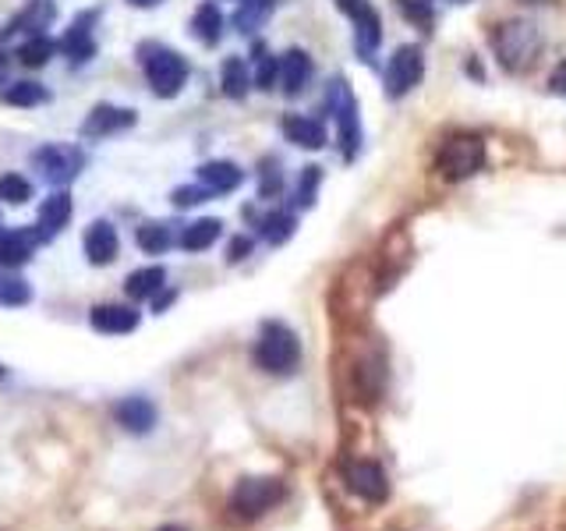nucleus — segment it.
<instances>
[{
  "label": "nucleus",
  "instance_id": "obj_16",
  "mask_svg": "<svg viewBox=\"0 0 566 531\" xmlns=\"http://www.w3.org/2000/svg\"><path fill=\"white\" fill-rule=\"evenodd\" d=\"M312 58L305 50H287L280 58V85H283V93L287 96H301L308 88L312 82Z\"/></svg>",
  "mask_w": 566,
  "mask_h": 531
},
{
  "label": "nucleus",
  "instance_id": "obj_21",
  "mask_svg": "<svg viewBox=\"0 0 566 531\" xmlns=\"http://www.w3.org/2000/svg\"><path fill=\"white\" fill-rule=\"evenodd\" d=\"M67 220H71V195L67 191H53L50 199H43V206H40V227H35V230H40L43 241H50Z\"/></svg>",
  "mask_w": 566,
  "mask_h": 531
},
{
  "label": "nucleus",
  "instance_id": "obj_15",
  "mask_svg": "<svg viewBox=\"0 0 566 531\" xmlns=\"http://www.w3.org/2000/svg\"><path fill=\"white\" fill-rule=\"evenodd\" d=\"M85 259L93 266H111L117 259V230L111 220H96L85 230Z\"/></svg>",
  "mask_w": 566,
  "mask_h": 531
},
{
  "label": "nucleus",
  "instance_id": "obj_43",
  "mask_svg": "<svg viewBox=\"0 0 566 531\" xmlns=\"http://www.w3.org/2000/svg\"><path fill=\"white\" fill-rule=\"evenodd\" d=\"M159 531H185V528H159Z\"/></svg>",
  "mask_w": 566,
  "mask_h": 531
},
{
  "label": "nucleus",
  "instance_id": "obj_38",
  "mask_svg": "<svg viewBox=\"0 0 566 531\" xmlns=\"http://www.w3.org/2000/svg\"><path fill=\"white\" fill-rule=\"evenodd\" d=\"M548 93H556V96H566V61L556 64V71L548 75Z\"/></svg>",
  "mask_w": 566,
  "mask_h": 531
},
{
  "label": "nucleus",
  "instance_id": "obj_7",
  "mask_svg": "<svg viewBox=\"0 0 566 531\" xmlns=\"http://www.w3.org/2000/svg\"><path fill=\"white\" fill-rule=\"evenodd\" d=\"M287 489H283L280 478H241L234 496H230V513L238 521H255L262 513H270Z\"/></svg>",
  "mask_w": 566,
  "mask_h": 531
},
{
  "label": "nucleus",
  "instance_id": "obj_46",
  "mask_svg": "<svg viewBox=\"0 0 566 531\" xmlns=\"http://www.w3.org/2000/svg\"><path fill=\"white\" fill-rule=\"evenodd\" d=\"M457 4H460V0H457Z\"/></svg>",
  "mask_w": 566,
  "mask_h": 531
},
{
  "label": "nucleus",
  "instance_id": "obj_17",
  "mask_svg": "<svg viewBox=\"0 0 566 531\" xmlns=\"http://www.w3.org/2000/svg\"><path fill=\"white\" fill-rule=\"evenodd\" d=\"M114 418H117L128 433L142 436V433H149L153 425H156V404H153L149 397H124V400L114 407Z\"/></svg>",
  "mask_w": 566,
  "mask_h": 531
},
{
  "label": "nucleus",
  "instance_id": "obj_29",
  "mask_svg": "<svg viewBox=\"0 0 566 531\" xmlns=\"http://www.w3.org/2000/svg\"><path fill=\"white\" fill-rule=\"evenodd\" d=\"M294 227H297V220H294V212H283V209H276V212H270V217H262L259 220V235L270 241V244H283L291 235H294Z\"/></svg>",
  "mask_w": 566,
  "mask_h": 531
},
{
  "label": "nucleus",
  "instance_id": "obj_4",
  "mask_svg": "<svg viewBox=\"0 0 566 531\" xmlns=\"http://www.w3.org/2000/svg\"><path fill=\"white\" fill-rule=\"evenodd\" d=\"M482 164H485V142L471 132L450 135L436 156V170L447 177V181H464V177L482 170Z\"/></svg>",
  "mask_w": 566,
  "mask_h": 531
},
{
  "label": "nucleus",
  "instance_id": "obj_11",
  "mask_svg": "<svg viewBox=\"0 0 566 531\" xmlns=\"http://www.w3.org/2000/svg\"><path fill=\"white\" fill-rule=\"evenodd\" d=\"M93 25H96V11H82L75 22H71L61 35L57 50L71 64H85L96 58V40H93Z\"/></svg>",
  "mask_w": 566,
  "mask_h": 531
},
{
  "label": "nucleus",
  "instance_id": "obj_8",
  "mask_svg": "<svg viewBox=\"0 0 566 531\" xmlns=\"http://www.w3.org/2000/svg\"><path fill=\"white\" fill-rule=\"evenodd\" d=\"M424 79V58L418 46H400L386 64V96L400 100Z\"/></svg>",
  "mask_w": 566,
  "mask_h": 531
},
{
  "label": "nucleus",
  "instance_id": "obj_40",
  "mask_svg": "<svg viewBox=\"0 0 566 531\" xmlns=\"http://www.w3.org/2000/svg\"><path fill=\"white\" fill-rule=\"evenodd\" d=\"M174 298H177V291H159V294L153 298V309H156V312H164V309L170 305Z\"/></svg>",
  "mask_w": 566,
  "mask_h": 531
},
{
  "label": "nucleus",
  "instance_id": "obj_27",
  "mask_svg": "<svg viewBox=\"0 0 566 531\" xmlns=\"http://www.w3.org/2000/svg\"><path fill=\"white\" fill-rule=\"evenodd\" d=\"M276 8V0H238V11H234V29L238 32H255L265 14Z\"/></svg>",
  "mask_w": 566,
  "mask_h": 531
},
{
  "label": "nucleus",
  "instance_id": "obj_32",
  "mask_svg": "<svg viewBox=\"0 0 566 531\" xmlns=\"http://www.w3.org/2000/svg\"><path fill=\"white\" fill-rule=\"evenodd\" d=\"M0 199L11 202V206H25L32 199V185L22 174H4L0 177Z\"/></svg>",
  "mask_w": 566,
  "mask_h": 531
},
{
  "label": "nucleus",
  "instance_id": "obj_3",
  "mask_svg": "<svg viewBox=\"0 0 566 531\" xmlns=\"http://www.w3.org/2000/svg\"><path fill=\"white\" fill-rule=\"evenodd\" d=\"M301 362V341L291 326L265 323L255 341V365L270 376H291Z\"/></svg>",
  "mask_w": 566,
  "mask_h": 531
},
{
  "label": "nucleus",
  "instance_id": "obj_9",
  "mask_svg": "<svg viewBox=\"0 0 566 531\" xmlns=\"http://www.w3.org/2000/svg\"><path fill=\"white\" fill-rule=\"evenodd\" d=\"M340 4V11L354 22V46H358V53L368 61L371 53L379 50L382 43V22H379V11L368 4V0H336Z\"/></svg>",
  "mask_w": 566,
  "mask_h": 531
},
{
  "label": "nucleus",
  "instance_id": "obj_23",
  "mask_svg": "<svg viewBox=\"0 0 566 531\" xmlns=\"http://www.w3.org/2000/svg\"><path fill=\"white\" fill-rule=\"evenodd\" d=\"M191 32H195V40L206 43V46H217L220 43V35H223V14H220L217 4H212V0H206V4H199V11H195Z\"/></svg>",
  "mask_w": 566,
  "mask_h": 531
},
{
  "label": "nucleus",
  "instance_id": "obj_6",
  "mask_svg": "<svg viewBox=\"0 0 566 531\" xmlns=\"http://www.w3.org/2000/svg\"><path fill=\"white\" fill-rule=\"evenodd\" d=\"M32 170L43 177L53 188H67L85 167V153L78 146H64V142H50V146H40L29 156Z\"/></svg>",
  "mask_w": 566,
  "mask_h": 531
},
{
  "label": "nucleus",
  "instance_id": "obj_20",
  "mask_svg": "<svg viewBox=\"0 0 566 531\" xmlns=\"http://www.w3.org/2000/svg\"><path fill=\"white\" fill-rule=\"evenodd\" d=\"M283 135H287V142H294V146L301 149H323L326 146V128L312 117H301V114H291L283 117Z\"/></svg>",
  "mask_w": 566,
  "mask_h": 531
},
{
  "label": "nucleus",
  "instance_id": "obj_10",
  "mask_svg": "<svg viewBox=\"0 0 566 531\" xmlns=\"http://www.w3.org/2000/svg\"><path fill=\"white\" fill-rule=\"evenodd\" d=\"M344 482L365 503H382L389 496V478L379 465H371V460H354V465H347Z\"/></svg>",
  "mask_w": 566,
  "mask_h": 531
},
{
  "label": "nucleus",
  "instance_id": "obj_36",
  "mask_svg": "<svg viewBox=\"0 0 566 531\" xmlns=\"http://www.w3.org/2000/svg\"><path fill=\"white\" fill-rule=\"evenodd\" d=\"M209 195H212V191H209L206 185H181V188H174L170 202H174L177 209H188V206H199V202H206Z\"/></svg>",
  "mask_w": 566,
  "mask_h": 531
},
{
  "label": "nucleus",
  "instance_id": "obj_30",
  "mask_svg": "<svg viewBox=\"0 0 566 531\" xmlns=\"http://www.w3.org/2000/svg\"><path fill=\"white\" fill-rule=\"evenodd\" d=\"M0 100L11 103V106H40V103L50 100V93L40 82H14V85L4 88V93H0Z\"/></svg>",
  "mask_w": 566,
  "mask_h": 531
},
{
  "label": "nucleus",
  "instance_id": "obj_12",
  "mask_svg": "<svg viewBox=\"0 0 566 531\" xmlns=\"http://www.w3.org/2000/svg\"><path fill=\"white\" fill-rule=\"evenodd\" d=\"M135 124V111L128 106H114V103H96L88 117L82 121V138H111L124 128H132Z\"/></svg>",
  "mask_w": 566,
  "mask_h": 531
},
{
  "label": "nucleus",
  "instance_id": "obj_22",
  "mask_svg": "<svg viewBox=\"0 0 566 531\" xmlns=\"http://www.w3.org/2000/svg\"><path fill=\"white\" fill-rule=\"evenodd\" d=\"M220 230H223V223H220L217 217L195 220V223H188V227L181 230V235H177V244H181L185 252H206L209 244H217Z\"/></svg>",
  "mask_w": 566,
  "mask_h": 531
},
{
  "label": "nucleus",
  "instance_id": "obj_5",
  "mask_svg": "<svg viewBox=\"0 0 566 531\" xmlns=\"http://www.w3.org/2000/svg\"><path fill=\"white\" fill-rule=\"evenodd\" d=\"M326 106L336 117V132H340V153L344 159H354L361 149V117H358V100H354L350 85L344 79H333L326 88Z\"/></svg>",
  "mask_w": 566,
  "mask_h": 531
},
{
  "label": "nucleus",
  "instance_id": "obj_45",
  "mask_svg": "<svg viewBox=\"0 0 566 531\" xmlns=\"http://www.w3.org/2000/svg\"><path fill=\"white\" fill-rule=\"evenodd\" d=\"M527 4H542V0H527Z\"/></svg>",
  "mask_w": 566,
  "mask_h": 531
},
{
  "label": "nucleus",
  "instance_id": "obj_41",
  "mask_svg": "<svg viewBox=\"0 0 566 531\" xmlns=\"http://www.w3.org/2000/svg\"><path fill=\"white\" fill-rule=\"evenodd\" d=\"M132 8H156V4H164V0H128Z\"/></svg>",
  "mask_w": 566,
  "mask_h": 531
},
{
  "label": "nucleus",
  "instance_id": "obj_26",
  "mask_svg": "<svg viewBox=\"0 0 566 531\" xmlns=\"http://www.w3.org/2000/svg\"><path fill=\"white\" fill-rule=\"evenodd\" d=\"M138 248L142 252H149V256H159V252H167V248L177 241L174 238V230H170V223H164V220H146L138 227Z\"/></svg>",
  "mask_w": 566,
  "mask_h": 531
},
{
  "label": "nucleus",
  "instance_id": "obj_18",
  "mask_svg": "<svg viewBox=\"0 0 566 531\" xmlns=\"http://www.w3.org/2000/svg\"><path fill=\"white\" fill-rule=\"evenodd\" d=\"M88 323H93V330H99V333L120 336V333L138 330V312L132 305H99L88 312Z\"/></svg>",
  "mask_w": 566,
  "mask_h": 531
},
{
  "label": "nucleus",
  "instance_id": "obj_37",
  "mask_svg": "<svg viewBox=\"0 0 566 531\" xmlns=\"http://www.w3.org/2000/svg\"><path fill=\"white\" fill-rule=\"evenodd\" d=\"M400 8H403L407 18H411V22H421V25L432 22V11L424 8V4H411V0H400Z\"/></svg>",
  "mask_w": 566,
  "mask_h": 531
},
{
  "label": "nucleus",
  "instance_id": "obj_19",
  "mask_svg": "<svg viewBox=\"0 0 566 531\" xmlns=\"http://www.w3.org/2000/svg\"><path fill=\"white\" fill-rule=\"evenodd\" d=\"M241 181H244V174L238 164H230V159H209V164L199 167V185H206L212 195L234 191Z\"/></svg>",
  "mask_w": 566,
  "mask_h": 531
},
{
  "label": "nucleus",
  "instance_id": "obj_28",
  "mask_svg": "<svg viewBox=\"0 0 566 531\" xmlns=\"http://www.w3.org/2000/svg\"><path fill=\"white\" fill-rule=\"evenodd\" d=\"M32 301V288H29V280L25 277H18V273H0V305L4 309H22Z\"/></svg>",
  "mask_w": 566,
  "mask_h": 531
},
{
  "label": "nucleus",
  "instance_id": "obj_31",
  "mask_svg": "<svg viewBox=\"0 0 566 531\" xmlns=\"http://www.w3.org/2000/svg\"><path fill=\"white\" fill-rule=\"evenodd\" d=\"M14 58L22 61L25 67H43L53 58V43L46 40V35H32V40H25L22 46H18Z\"/></svg>",
  "mask_w": 566,
  "mask_h": 531
},
{
  "label": "nucleus",
  "instance_id": "obj_33",
  "mask_svg": "<svg viewBox=\"0 0 566 531\" xmlns=\"http://www.w3.org/2000/svg\"><path fill=\"white\" fill-rule=\"evenodd\" d=\"M280 82V58L265 53L262 46L255 50V85L259 88H273Z\"/></svg>",
  "mask_w": 566,
  "mask_h": 531
},
{
  "label": "nucleus",
  "instance_id": "obj_39",
  "mask_svg": "<svg viewBox=\"0 0 566 531\" xmlns=\"http://www.w3.org/2000/svg\"><path fill=\"white\" fill-rule=\"evenodd\" d=\"M248 252H252V241H248V238H234V241H230V262H241Z\"/></svg>",
  "mask_w": 566,
  "mask_h": 531
},
{
  "label": "nucleus",
  "instance_id": "obj_2",
  "mask_svg": "<svg viewBox=\"0 0 566 531\" xmlns=\"http://www.w3.org/2000/svg\"><path fill=\"white\" fill-rule=\"evenodd\" d=\"M138 64L146 71V82L159 100H170L188 85V61L164 43H142Z\"/></svg>",
  "mask_w": 566,
  "mask_h": 531
},
{
  "label": "nucleus",
  "instance_id": "obj_13",
  "mask_svg": "<svg viewBox=\"0 0 566 531\" xmlns=\"http://www.w3.org/2000/svg\"><path fill=\"white\" fill-rule=\"evenodd\" d=\"M40 244H43V238H40V230H35V227L0 230V270H11V266L29 262Z\"/></svg>",
  "mask_w": 566,
  "mask_h": 531
},
{
  "label": "nucleus",
  "instance_id": "obj_25",
  "mask_svg": "<svg viewBox=\"0 0 566 531\" xmlns=\"http://www.w3.org/2000/svg\"><path fill=\"white\" fill-rule=\"evenodd\" d=\"M220 85H223V96L230 100H244L248 96V85H252V75H248V64L241 58H227L220 67Z\"/></svg>",
  "mask_w": 566,
  "mask_h": 531
},
{
  "label": "nucleus",
  "instance_id": "obj_1",
  "mask_svg": "<svg viewBox=\"0 0 566 531\" xmlns=\"http://www.w3.org/2000/svg\"><path fill=\"white\" fill-rule=\"evenodd\" d=\"M545 46V35L538 22H527V18H510V22L492 29V50L495 61H500L510 75H524L538 64Z\"/></svg>",
  "mask_w": 566,
  "mask_h": 531
},
{
  "label": "nucleus",
  "instance_id": "obj_42",
  "mask_svg": "<svg viewBox=\"0 0 566 531\" xmlns=\"http://www.w3.org/2000/svg\"><path fill=\"white\" fill-rule=\"evenodd\" d=\"M4 67H8V58H4V53H0V75H4Z\"/></svg>",
  "mask_w": 566,
  "mask_h": 531
},
{
  "label": "nucleus",
  "instance_id": "obj_34",
  "mask_svg": "<svg viewBox=\"0 0 566 531\" xmlns=\"http://www.w3.org/2000/svg\"><path fill=\"white\" fill-rule=\"evenodd\" d=\"M280 188H283L280 164H276V159H265V164H262V174H259V195H262V199H276Z\"/></svg>",
  "mask_w": 566,
  "mask_h": 531
},
{
  "label": "nucleus",
  "instance_id": "obj_24",
  "mask_svg": "<svg viewBox=\"0 0 566 531\" xmlns=\"http://www.w3.org/2000/svg\"><path fill=\"white\" fill-rule=\"evenodd\" d=\"M164 283H167L164 266H142V270H135L128 277V294L135 301H153L159 291H164Z\"/></svg>",
  "mask_w": 566,
  "mask_h": 531
},
{
  "label": "nucleus",
  "instance_id": "obj_14",
  "mask_svg": "<svg viewBox=\"0 0 566 531\" xmlns=\"http://www.w3.org/2000/svg\"><path fill=\"white\" fill-rule=\"evenodd\" d=\"M53 14H57V8H53V0H25V8L18 11L11 22L4 25V35L11 40V35H43V29L53 22Z\"/></svg>",
  "mask_w": 566,
  "mask_h": 531
},
{
  "label": "nucleus",
  "instance_id": "obj_44",
  "mask_svg": "<svg viewBox=\"0 0 566 531\" xmlns=\"http://www.w3.org/2000/svg\"><path fill=\"white\" fill-rule=\"evenodd\" d=\"M0 379H4V365H0Z\"/></svg>",
  "mask_w": 566,
  "mask_h": 531
},
{
  "label": "nucleus",
  "instance_id": "obj_35",
  "mask_svg": "<svg viewBox=\"0 0 566 531\" xmlns=\"http://www.w3.org/2000/svg\"><path fill=\"white\" fill-rule=\"evenodd\" d=\"M318 181H323V170H318V167H305V170H301V181H297V206H312V202H315Z\"/></svg>",
  "mask_w": 566,
  "mask_h": 531
}]
</instances>
